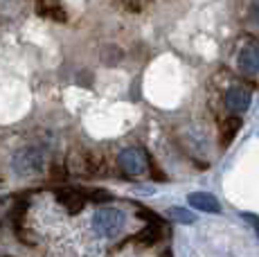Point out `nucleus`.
I'll list each match as a JSON object with an SVG mask.
<instances>
[{
  "instance_id": "obj_1",
  "label": "nucleus",
  "mask_w": 259,
  "mask_h": 257,
  "mask_svg": "<svg viewBox=\"0 0 259 257\" xmlns=\"http://www.w3.org/2000/svg\"><path fill=\"white\" fill-rule=\"evenodd\" d=\"M12 167L21 176H38L48 167V151L36 142L21 147L12 158Z\"/></svg>"
},
{
  "instance_id": "obj_2",
  "label": "nucleus",
  "mask_w": 259,
  "mask_h": 257,
  "mask_svg": "<svg viewBox=\"0 0 259 257\" xmlns=\"http://www.w3.org/2000/svg\"><path fill=\"white\" fill-rule=\"evenodd\" d=\"M124 224H126V215H124V210H119V207H113V205H104L99 207L97 212L93 215V228L97 235L102 237H117L119 232H122Z\"/></svg>"
},
{
  "instance_id": "obj_3",
  "label": "nucleus",
  "mask_w": 259,
  "mask_h": 257,
  "mask_svg": "<svg viewBox=\"0 0 259 257\" xmlns=\"http://www.w3.org/2000/svg\"><path fill=\"white\" fill-rule=\"evenodd\" d=\"M117 162H119V167H122L124 174L133 176V179H138V176H147L149 167H151L149 156L144 154V149H140V147H128V149L119 151Z\"/></svg>"
},
{
  "instance_id": "obj_4",
  "label": "nucleus",
  "mask_w": 259,
  "mask_h": 257,
  "mask_svg": "<svg viewBox=\"0 0 259 257\" xmlns=\"http://www.w3.org/2000/svg\"><path fill=\"white\" fill-rule=\"evenodd\" d=\"M223 102L230 113H246L250 108V91L243 86H230L223 95Z\"/></svg>"
},
{
  "instance_id": "obj_5",
  "label": "nucleus",
  "mask_w": 259,
  "mask_h": 257,
  "mask_svg": "<svg viewBox=\"0 0 259 257\" xmlns=\"http://www.w3.org/2000/svg\"><path fill=\"white\" fill-rule=\"evenodd\" d=\"M237 66L246 77H257L259 75V48L252 41L241 48L239 59H237Z\"/></svg>"
},
{
  "instance_id": "obj_6",
  "label": "nucleus",
  "mask_w": 259,
  "mask_h": 257,
  "mask_svg": "<svg viewBox=\"0 0 259 257\" xmlns=\"http://www.w3.org/2000/svg\"><path fill=\"white\" fill-rule=\"evenodd\" d=\"M36 14L46 21H52V23H66L68 21V12L63 7L61 0H36L34 5Z\"/></svg>"
},
{
  "instance_id": "obj_7",
  "label": "nucleus",
  "mask_w": 259,
  "mask_h": 257,
  "mask_svg": "<svg viewBox=\"0 0 259 257\" xmlns=\"http://www.w3.org/2000/svg\"><path fill=\"white\" fill-rule=\"evenodd\" d=\"M72 169L77 176H97V172L102 169V158L81 151V154L72 156Z\"/></svg>"
},
{
  "instance_id": "obj_8",
  "label": "nucleus",
  "mask_w": 259,
  "mask_h": 257,
  "mask_svg": "<svg viewBox=\"0 0 259 257\" xmlns=\"http://www.w3.org/2000/svg\"><path fill=\"white\" fill-rule=\"evenodd\" d=\"M57 201L63 207H66L70 215H77V212H81L83 205H86L88 192H83V190H70V187H68V190H59L57 192Z\"/></svg>"
},
{
  "instance_id": "obj_9",
  "label": "nucleus",
  "mask_w": 259,
  "mask_h": 257,
  "mask_svg": "<svg viewBox=\"0 0 259 257\" xmlns=\"http://www.w3.org/2000/svg\"><path fill=\"white\" fill-rule=\"evenodd\" d=\"M187 203L194 207V210H201V212H207V215H219L221 212V203L219 199L210 192H192L187 196Z\"/></svg>"
},
{
  "instance_id": "obj_10",
  "label": "nucleus",
  "mask_w": 259,
  "mask_h": 257,
  "mask_svg": "<svg viewBox=\"0 0 259 257\" xmlns=\"http://www.w3.org/2000/svg\"><path fill=\"white\" fill-rule=\"evenodd\" d=\"M241 128V120L239 117H228L226 122H223V128H221V136L226 142H230L232 138L237 136V131Z\"/></svg>"
},
{
  "instance_id": "obj_11",
  "label": "nucleus",
  "mask_w": 259,
  "mask_h": 257,
  "mask_svg": "<svg viewBox=\"0 0 259 257\" xmlns=\"http://www.w3.org/2000/svg\"><path fill=\"white\" fill-rule=\"evenodd\" d=\"M167 215L171 217L174 221H178V224H194V215H192V210H185V207H181V205L169 207Z\"/></svg>"
},
{
  "instance_id": "obj_12",
  "label": "nucleus",
  "mask_w": 259,
  "mask_h": 257,
  "mask_svg": "<svg viewBox=\"0 0 259 257\" xmlns=\"http://www.w3.org/2000/svg\"><path fill=\"white\" fill-rule=\"evenodd\" d=\"M117 7H122L124 12L128 14H140L144 9V5H147V0H115Z\"/></svg>"
},
{
  "instance_id": "obj_13",
  "label": "nucleus",
  "mask_w": 259,
  "mask_h": 257,
  "mask_svg": "<svg viewBox=\"0 0 259 257\" xmlns=\"http://www.w3.org/2000/svg\"><path fill=\"white\" fill-rule=\"evenodd\" d=\"M138 239L144 241V244H153V241H158L160 239V226H149V228H144V232H140Z\"/></svg>"
},
{
  "instance_id": "obj_14",
  "label": "nucleus",
  "mask_w": 259,
  "mask_h": 257,
  "mask_svg": "<svg viewBox=\"0 0 259 257\" xmlns=\"http://www.w3.org/2000/svg\"><path fill=\"white\" fill-rule=\"evenodd\" d=\"M243 217H246V219L250 221L252 226H255V230H257V237H259V217H255V215H243Z\"/></svg>"
},
{
  "instance_id": "obj_15",
  "label": "nucleus",
  "mask_w": 259,
  "mask_h": 257,
  "mask_svg": "<svg viewBox=\"0 0 259 257\" xmlns=\"http://www.w3.org/2000/svg\"><path fill=\"white\" fill-rule=\"evenodd\" d=\"M165 257H169V255H165Z\"/></svg>"
}]
</instances>
